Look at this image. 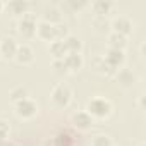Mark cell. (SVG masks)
Listing matches in <instances>:
<instances>
[{"label": "cell", "mask_w": 146, "mask_h": 146, "mask_svg": "<svg viewBox=\"0 0 146 146\" xmlns=\"http://www.w3.org/2000/svg\"><path fill=\"white\" fill-rule=\"evenodd\" d=\"M16 52H17V41L14 38H4L0 41V55H2L5 60H11L16 57Z\"/></svg>", "instance_id": "9c48e42d"}, {"label": "cell", "mask_w": 146, "mask_h": 146, "mask_svg": "<svg viewBox=\"0 0 146 146\" xmlns=\"http://www.w3.org/2000/svg\"><path fill=\"white\" fill-rule=\"evenodd\" d=\"M144 98H146L144 93H141V95L137 96V107H139L141 110H144Z\"/></svg>", "instance_id": "83f0119b"}, {"label": "cell", "mask_w": 146, "mask_h": 146, "mask_svg": "<svg viewBox=\"0 0 146 146\" xmlns=\"http://www.w3.org/2000/svg\"><path fill=\"white\" fill-rule=\"evenodd\" d=\"M7 9L12 12V14H21L24 16L29 9V4L26 2V0H11V2L7 4Z\"/></svg>", "instance_id": "d6986e66"}, {"label": "cell", "mask_w": 146, "mask_h": 146, "mask_svg": "<svg viewBox=\"0 0 146 146\" xmlns=\"http://www.w3.org/2000/svg\"><path fill=\"white\" fill-rule=\"evenodd\" d=\"M9 132H11V125H9V122L4 120V119H0V141H5L7 136H9Z\"/></svg>", "instance_id": "484cf974"}, {"label": "cell", "mask_w": 146, "mask_h": 146, "mask_svg": "<svg viewBox=\"0 0 146 146\" xmlns=\"http://www.w3.org/2000/svg\"><path fill=\"white\" fill-rule=\"evenodd\" d=\"M103 58L108 62V65H112L115 70L124 64V60H125V53H124V50H117V48H108L107 50V53L103 55Z\"/></svg>", "instance_id": "8fae6325"}, {"label": "cell", "mask_w": 146, "mask_h": 146, "mask_svg": "<svg viewBox=\"0 0 146 146\" xmlns=\"http://www.w3.org/2000/svg\"><path fill=\"white\" fill-rule=\"evenodd\" d=\"M127 46V36L119 35V33H110L108 35V48H117V50H124Z\"/></svg>", "instance_id": "2e32d148"}, {"label": "cell", "mask_w": 146, "mask_h": 146, "mask_svg": "<svg viewBox=\"0 0 146 146\" xmlns=\"http://www.w3.org/2000/svg\"><path fill=\"white\" fill-rule=\"evenodd\" d=\"M62 41H64V45H65L67 53H81V50H83V41H81L79 36L69 33Z\"/></svg>", "instance_id": "4fadbf2b"}, {"label": "cell", "mask_w": 146, "mask_h": 146, "mask_svg": "<svg viewBox=\"0 0 146 146\" xmlns=\"http://www.w3.org/2000/svg\"><path fill=\"white\" fill-rule=\"evenodd\" d=\"M43 21L50 23V24H58V23H62V14L57 7H46L43 11Z\"/></svg>", "instance_id": "ac0fdd59"}, {"label": "cell", "mask_w": 146, "mask_h": 146, "mask_svg": "<svg viewBox=\"0 0 146 146\" xmlns=\"http://www.w3.org/2000/svg\"><path fill=\"white\" fill-rule=\"evenodd\" d=\"M91 9H93L95 14H98V17H105L113 9V4L110 2V0H95V2L91 4Z\"/></svg>", "instance_id": "9a60e30c"}, {"label": "cell", "mask_w": 146, "mask_h": 146, "mask_svg": "<svg viewBox=\"0 0 146 146\" xmlns=\"http://www.w3.org/2000/svg\"><path fill=\"white\" fill-rule=\"evenodd\" d=\"M139 146H146V144H144V143H141V144H139Z\"/></svg>", "instance_id": "4dcf8cb0"}, {"label": "cell", "mask_w": 146, "mask_h": 146, "mask_svg": "<svg viewBox=\"0 0 146 146\" xmlns=\"http://www.w3.org/2000/svg\"><path fill=\"white\" fill-rule=\"evenodd\" d=\"M36 36L40 40H43V41H48V43L53 41L55 40V28H53V24L45 23V21H40L36 24Z\"/></svg>", "instance_id": "30bf717a"}, {"label": "cell", "mask_w": 146, "mask_h": 146, "mask_svg": "<svg viewBox=\"0 0 146 146\" xmlns=\"http://www.w3.org/2000/svg\"><path fill=\"white\" fill-rule=\"evenodd\" d=\"M43 146H57V144H55V139L53 137H48V139H45Z\"/></svg>", "instance_id": "f1b7e54d"}, {"label": "cell", "mask_w": 146, "mask_h": 146, "mask_svg": "<svg viewBox=\"0 0 146 146\" xmlns=\"http://www.w3.org/2000/svg\"><path fill=\"white\" fill-rule=\"evenodd\" d=\"M91 69L102 76H113L115 74V69L112 65H108V62L103 57H95L91 60Z\"/></svg>", "instance_id": "7c38bea8"}, {"label": "cell", "mask_w": 146, "mask_h": 146, "mask_svg": "<svg viewBox=\"0 0 146 146\" xmlns=\"http://www.w3.org/2000/svg\"><path fill=\"white\" fill-rule=\"evenodd\" d=\"M53 139H55L57 146H72V144H74V137H72L70 132H67V131L58 132L57 136H53Z\"/></svg>", "instance_id": "44dd1931"}, {"label": "cell", "mask_w": 146, "mask_h": 146, "mask_svg": "<svg viewBox=\"0 0 146 146\" xmlns=\"http://www.w3.org/2000/svg\"><path fill=\"white\" fill-rule=\"evenodd\" d=\"M65 5H67L70 11L78 12V11L84 9V7L88 5V2H84V0H67V2H65Z\"/></svg>", "instance_id": "d4e9b609"}, {"label": "cell", "mask_w": 146, "mask_h": 146, "mask_svg": "<svg viewBox=\"0 0 146 146\" xmlns=\"http://www.w3.org/2000/svg\"><path fill=\"white\" fill-rule=\"evenodd\" d=\"M36 16L31 12H26L24 16H21V19L17 21V33L24 38H33L36 35Z\"/></svg>", "instance_id": "277c9868"}, {"label": "cell", "mask_w": 146, "mask_h": 146, "mask_svg": "<svg viewBox=\"0 0 146 146\" xmlns=\"http://www.w3.org/2000/svg\"><path fill=\"white\" fill-rule=\"evenodd\" d=\"M17 64L21 65H29L33 60H35V50L31 48V45L28 43H23V45H17V52H16V57Z\"/></svg>", "instance_id": "ba28073f"}, {"label": "cell", "mask_w": 146, "mask_h": 146, "mask_svg": "<svg viewBox=\"0 0 146 146\" xmlns=\"http://www.w3.org/2000/svg\"><path fill=\"white\" fill-rule=\"evenodd\" d=\"M113 76H115L117 84L122 86V88H131V86H134V83H136V74H134L131 69H127V67L117 69Z\"/></svg>", "instance_id": "8992f818"}, {"label": "cell", "mask_w": 146, "mask_h": 146, "mask_svg": "<svg viewBox=\"0 0 146 146\" xmlns=\"http://www.w3.org/2000/svg\"><path fill=\"white\" fill-rule=\"evenodd\" d=\"M50 100L55 107L58 108H67L72 102V88L65 83H58L52 88L50 93Z\"/></svg>", "instance_id": "7a4b0ae2"}, {"label": "cell", "mask_w": 146, "mask_h": 146, "mask_svg": "<svg viewBox=\"0 0 146 146\" xmlns=\"http://www.w3.org/2000/svg\"><path fill=\"white\" fill-rule=\"evenodd\" d=\"M55 28V40H64L67 35H69V28L65 23H58V24H53Z\"/></svg>", "instance_id": "603a6c76"}, {"label": "cell", "mask_w": 146, "mask_h": 146, "mask_svg": "<svg viewBox=\"0 0 146 146\" xmlns=\"http://www.w3.org/2000/svg\"><path fill=\"white\" fill-rule=\"evenodd\" d=\"M91 146H113L112 137H108L107 134H96L91 139Z\"/></svg>", "instance_id": "7402d4cb"}, {"label": "cell", "mask_w": 146, "mask_h": 146, "mask_svg": "<svg viewBox=\"0 0 146 146\" xmlns=\"http://www.w3.org/2000/svg\"><path fill=\"white\" fill-rule=\"evenodd\" d=\"M93 24L96 26V29H98V31L107 29V21H105V17H96V19L93 21Z\"/></svg>", "instance_id": "4316f807"}, {"label": "cell", "mask_w": 146, "mask_h": 146, "mask_svg": "<svg viewBox=\"0 0 146 146\" xmlns=\"http://www.w3.org/2000/svg\"><path fill=\"white\" fill-rule=\"evenodd\" d=\"M110 28H112L113 33H119V35L127 36V35L132 33L134 24H132V19H131V17H127V16H117V17L112 19Z\"/></svg>", "instance_id": "5b68a950"}, {"label": "cell", "mask_w": 146, "mask_h": 146, "mask_svg": "<svg viewBox=\"0 0 146 146\" xmlns=\"http://www.w3.org/2000/svg\"><path fill=\"white\" fill-rule=\"evenodd\" d=\"M52 69L55 70V72H58V74H67V65H65V62H64V58H53L52 60Z\"/></svg>", "instance_id": "cb8c5ba5"}, {"label": "cell", "mask_w": 146, "mask_h": 146, "mask_svg": "<svg viewBox=\"0 0 146 146\" xmlns=\"http://www.w3.org/2000/svg\"><path fill=\"white\" fill-rule=\"evenodd\" d=\"M86 113L91 117V119H107L110 117L113 107H112V102L108 98H103V96H93L86 102Z\"/></svg>", "instance_id": "6da1fadb"}, {"label": "cell", "mask_w": 146, "mask_h": 146, "mask_svg": "<svg viewBox=\"0 0 146 146\" xmlns=\"http://www.w3.org/2000/svg\"><path fill=\"white\" fill-rule=\"evenodd\" d=\"M70 124L79 131H86L93 125V119L86 113V110H79V112H74L70 115Z\"/></svg>", "instance_id": "52a82bcc"}, {"label": "cell", "mask_w": 146, "mask_h": 146, "mask_svg": "<svg viewBox=\"0 0 146 146\" xmlns=\"http://www.w3.org/2000/svg\"><path fill=\"white\" fill-rule=\"evenodd\" d=\"M14 112H16V115H17L19 119H23V120H29V119H33V117L38 115V112H40V105H38V102H36L35 98L28 96V98H24V100L14 103Z\"/></svg>", "instance_id": "3957f363"}, {"label": "cell", "mask_w": 146, "mask_h": 146, "mask_svg": "<svg viewBox=\"0 0 146 146\" xmlns=\"http://www.w3.org/2000/svg\"><path fill=\"white\" fill-rule=\"evenodd\" d=\"M64 62H65L69 72H78V70L83 67V64H84L81 53H67V55L64 57Z\"/></svg>", "instance_id": "5bb4252c"}, {"label": "cell", "mask_w": 146, "mask_h": 146, "mask_svg": "<svg viewBox=\"0 0 146 146\" xmlns=\"http://www.w3.org/2000/svg\"><path fill=\"white\" fill-rule=\"evenodd\" d=\"M9 146H16V144H9Z\"/></svg>", "instance_id": "1f68e13d"}, {"label": "cell", "mask_w": 146, "mask_h": 146, "mask_svg": "<svg viewBox=\"0 0 146 146\" xmlns=\"http://www.w3.org/2000/svg\"><path fill=\"white\" fill-rule=\"evenodd\" d=\"M48 50L50 53L53 55V58H64L67 55V50H65V45L62 40H53L48 43Z\"/></svg>", "instance_id": "e0dca14e"}, {"label": "cell", "mask_w": 146, "mask_h": 146, "mask_svg": "<svg viewBox=\"0 0 146 146\" xmlns=\"http://www.w3.org/2000/svg\"><path fill=\"white\" fill-rule=\"evenodd\" d=\"M4 9V2H2V0H0V11H2Z\"/></svg>", "instance_id": "f546056e"}, {"label": "cell", "mask_w": 146, "mask_h": 146, "mask_svg": "<svg viewBox=\"0 0 146 146\" xmlns=\"http://www.w3.org/2000/svg\"><path fill=\"white\" fill-rule=\"evenodd\" d=\"M28 96H29V91H28L26 86H14V88L9 91V98H11L12 103H17V102H21V100L28 98Z\"/></svg>", "instance_id": "ffe728a7"}]
</instances>
